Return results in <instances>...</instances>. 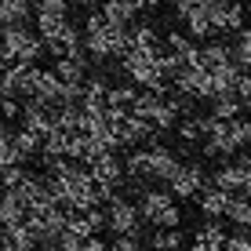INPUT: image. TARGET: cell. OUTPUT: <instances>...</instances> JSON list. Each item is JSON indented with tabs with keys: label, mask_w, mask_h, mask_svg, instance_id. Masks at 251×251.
<instances>
[{
	"label": "cell",
	"mask_w": 251,
	"mask_h": 251,
	"mask_svg": "<svg viewBox=\"0 0 251 251\" xmlns=\"http://www.w3.org/2000/svg\"><path fill=\"white\" fill-rule=\"evenodd\" d=\"M178 153L168 150V146H146V150H135L131 157L124 160V171L135 186H146V182H164L178 171Z\"/></svg>",
	"instance_id": "6da1fadb"
},
{
	"label": "cell",
	"mask_w": 251,
	"mask_h": 251,
	"mask_svg": "<svg viewBox=\"0 0 251 251\" xmlns=\"http://www.w3.org/2000/svg\"><path fill=\"white\" fill-rule=\"evenodd\" d=\"M84 51H88L91 58H99V62H106V58H124L127 55V29L106 22L102 11L91 15V19L84 22Z\"/></svg>",
	"instance_id": "7a4b0ae2"
},
{
	"label": "cell",
	"mask_w": 251,
	"mask_h": 251,
	"mask_svg": "<svg viewBox=\"0 0 251 251\" xmlns=\"http://www.w3.org/2000/svg\"><path fill=\"white\" fill-rule=\"evenodd\" d=\"M124 73H127V80L131 84H138L142 91H157V95H164L168 91V80L171 76L164 73V66H160V48L157 51H142V48H131L124 58Z\"/></svg>",
	"instance_id": "3957f363"
},
{
	"label": "cell",
	"mask_w": 251,
	"mask_h": 251,
	"mask_svg": "<svg viewBox=\"0 0 251 251\" xmlns=\"http://www.w3.org/2000/svg\"><path fill=\"white\" fill-rule=\"evenodd\" d=\"M0 55H4V62L33 66L44 55V40H40V33L25 29V25H4L0 29Z\"/></svg>",
	"instance_id": "277c9868"
},
{
	"label": "cell",
	"mask_w": 251,
	"mask_h": 251,
	"mask_svg": "<svg viewBox=\"0 0 251 251\" xmlns=\"http://www.w3.org/2000/svg\"><path fill=\"white\" fill-rule=\"evenodd\" d=\"M138 211H142V222H150L153 229H178V226H182L178 201L168 193V189H142V197H138Z\"/></svg>",
	"instance_id": "5b68a950"
},
{
	"label": "cell",
	"mask_w": 251,
	"mask_h": 251,
	"mask_svg": "<svg viewBox=\"0 0 251 251\" xmlns=\"http://www.w3.org/2000/svg\"><path fill=\"white\" fill-rule=\"evenodd\" d=\"M106 229L113 237H138L142 233V211H138L135 201L127 197H109L106 201Z\"/></svg>",
	"instance_id": "8992f818"
},
{
	"label": "cell",
	"mask_w": 251,
	"mask_h": 251,
	"mask_svg": "<svg viewBox=\"0 0 251 251\" xmlns=\"http://www.w3.org/2000/svg\"><path fill=\"white\" fill-rule=\"evenodd\" d=\"M171 80H175V91L182 95V99H201V102H211L215 95H219V88H215V76L207 73L204 66H182L178 69L175 76H171Z\"/></svg>",
	"instance_id": "52a82bcc"
},
{
	"label": "cell",
	"mask_w": 251,
	"mask_h": 251,
	"mask_svg": "<svg viewBox=\"0 0 251 251\" xmlns=\"http://www.w3.org/2000/svg\"><path fill=\"white\" fill-rule=\"evenodd\" d=\"M33 84H37V69L22 62H7L0 73V95L4 99H33Z\"/></svg>",
	"instance_id": "ba28073f"
},
{
	"label": "cell",
	"mask_w": 251,
	"mask_h": 251,
	"mask_svg": "<svg viewBox=\"0 0 251 251\" xmlns=\"http://www.w3.org/2000/svg\"><path fill=\"white\" fill-rule=\"evenodd\" d=\"M88 171H91V178H95V182H99V189L106 193V201H109V197H117L120 182L127 178L124 160H120L117 153H102L99 160H91V164H88Z\"/></svg>",
	"instance_id": "9c48e42d"
},
{
	"label": "cell",
	"mask_w": 251,
	"mask_h": 251,
	"mask_svg": "<svg viewBox=\"0 0 251 251\" xmlns=\"http://www.w3.org/2000/svg\"><path fill=\"white\" fill-rule=\"evenodd\" d=\"M204 186H207V175L201 164H178V171L168 178V193L175 201H193V197H201Z\"/></svg>",
	"instance_id": "30bf717a"
},
{
	"label": "cell",
	"mask_w": 251,
	"mask_h": 251,
	"mask_svg": "<svg viewBox=\"0 0 251 251\" xmlns=\"http://www.w3.org/2000/svg\"><path fill=\"white\" fill-rule=\"evenodd\" d=\"M22 127L37 131L40 138L51 135V131L58 127V106L40 102V99H25V106H22Z\"/></svg>",
	"instance_id": "8fae6325"
},
{
	"label": "cell",
	"mask_w": 251,
	"mask_h": 251,
	"mask_svg": "<svg viewBox=\"0 0 251 251\" xmlns=\"http://www.w3.org/2000/svg\"><path fill=\"white\" fill-rule=\"evenodd\" d=\"M66 11H69V0H37V33H40V40H51L69 22Z\"/></svg>",
	"instance_id": "7c38bea8"
},
{
	"label": "cell",
	"mask_w": 251,
	"mask_h": 251,
	"mask_svg": "<svg viewBox=\"0 0 251 251\" xmlns=\"http://www.w3.org/2000/svg\"><path fill=\"white\" fill-rule=\"evenodd\" d=\"M215 33H240L244 29V4L240 0H207Z\"/></svg>",
	"instance_id": "4fadbf2b"
},
{
	"label": "cell",
	"mask_w": 251,
	"mask_h": 251,
	"mask_svg": "<svg viewBox=\"0 0 251 251\" xmlns=\"http://www.w3.org/2000/svg\"><path fill=\"white\" fill-rule=\"evenodd\" d=\"M113 131H117V146H138V142H146V138L157 135L142 117H135V113H124L120 120H113Z\"/></svg>",
	"instance_id": "5bb4252c"
},
{
	"label": "cell",
	"mask_w": 251,
	"mask_h": 251,
	"mask_svg": "<svg viewBox=\"0 0 251 251\" xmlns=\"http://www.w3.org/2000/svg\"><path fill=\"white\" fill-rule=\"evenodd\" d=\"M22 222H29V204H25L15 189L0 186V229L22 226Z\"/></svg>",
	"instance_id": "9a60e30c"
},
{
	"label": "cell",
	"mask_w": 251,
	"mask_h": 251,
	"mask_svg": "<svg viewBox=\"0 0 251 251\" xmlns=\"http://www.w3.org/2000/svg\"><path fill=\"white\" fill-rule=\"evenodd\" d=\"M138 11H142V4L138 0H102V19L120 25V29H131Z\"/></svg>",
	"instance_id": "2e32d148"
},
{
	"label": "cell",
	"mask_w": 251,
	"mask_h": 251,
	"mask_svg": "<svg viewBox=\"0 0 251 251\" xmlns=\"http://www.w3.org/2000/svg\"><path fill=\"white\" fill-rule=\"evenodd\" d=\"M229 197H233V193H226V189H219V186L207 182V186L201 189V197H197V204H201V215H204V219H226Z\"/></svg>",
	"instance_id": "e0dca14e"
},
{
	"label": "cell",
	"mask_w": 251,
	"mask_h": 251,
	"mask_svg": "<svg viewBox=\"0 0 251 251\" xmlns=\"http://www.w3.org/2000/svg\"><path fill=\"white\" fill-rule=\"evenodd\" d=\"M33 99L62 106V80L55 76V69H37V84H33Z\"/></svg>",
	"instance_id": "ac0fdd59"
},
{
	"label": "cell",
	"mask_w": 251,
	"mask_h": 251,
	"mask_svg": "<svg viewBox=\"0 0 251 251\" xmlns=\"http://www.w3.org/2000/svg\"><path fill=\"white\" fill-rule=\"evenodd\" d=\"M226 240H229V233L222 229V222H219V219H207L204 226L193 233V244H197V248H204V251H222V248H226Z\"/></svg>",
	"instance_id": "d6986e66"
},
{
	"label": "cell",
	"mask_w": 251,
	"mask_h": 251,
	"mask_svg": "<svg viewBox=\"0 0 251 251\" xmlns=\"http://www.w3.org/2000/svg\"><path fill=\"white\" fill-rule=\"evenodd\" d=\"M55 76L62 84H84V80H88V62H84V55L55 58Z\"/></svg>",
	"instance_id": "ffe728a7"
},
{
	"label": "cell",
	"mask_w": 251,
	"mask_h": 251,
	"mask_svg": "<svg viewBox=\"0 0 251 251\" xmlns=\"http://www.w3.org/2000/svg\"><path fill=\"white\" fill-rule=\"evenodd\" d=\"M197 66H204L207 73L226 69V66H233V48H226V44H204L201 55H197Z\"/></svg>",
	"instance_id": "44dd1931"
},
{
	"label": "cell",
	"mask_w": 251,
	"mask_h": 251,
	"mask_svg": "<svg viewBox=\"0 0 251 251\" xmlns=\"http://www.w3.org/2000/svg\"><path fill=\"white\" fill-rule=\"evenodd\" d=\"M211 186L226 189V193H244V175H240V164H237V160H226V164L211 175Z\"/></svg>",
	"instance_id": "7402d4cb"
},
{
	"label": "cell",
	"mask_w": 251,
	"mask_h": 251,
	"mask_svg": "<svg viewBox=\"0 0 251 251\" xmlns=\"http://www.w3.org/2000/svg\"><path fill=\"white\" fill-rule=\"evenodd\" d=\"M11 142H15V153H19V160H33L40 153V146H44V138L37 131H29V127H19V131H11Z\"/></svg>",
	"instance_id": "603a6c76"
},
{
	"label": "cell",
	"mask_w": 251,
	"mask_h": 251,
	"mask_svg": "<svg viewBox=\"0 0 251 251\" xmlns=\"http://www.w3.org/2000/svg\"><path fill=\"white\" fill-rule=\"evenodd\" d=\"M226 219H229L237 229H251V197H248V193H233V197H229Z\"/></svg>",
	"instance_id": "cb8c5ba5"
},
{
	"label": "cell",
	"mask_w": 251,
	"mask_h": 251,
	"mask_svg": "<svg viewBox=\"0 0 251 251\" xmlns=\"http://www.w3.org/2000/svg\"><path fill=\"white\" fill-rule=\"evenodd\" d=\"M131 48H142V51H157L160 48V37H157V29H153V25H131V29H127V51Z\"/></svg>",
	"instance_id": "d4e9b609"
},
{
	"label": "cell",
	"mask_w": 251,
	"mask_h": 251,
	"mask_svg": "<svg viewBox=\"0 0 251 251\" xmlns=\"http://www.w3.org/2000/svg\"><path fill=\"white\" fill-rule=\"evenodd\" d=\"M244 113V102L237 99V95H219V99H211V117L215 120H237Z\"/></svg>",
	"instance_id": "484cf974"
},
{
	"label": "cell",
	"mask_w": 251,
	"mask_h": 251,
	"mask_svg": "<svg viewBox=\"0 0 251 251\" xmlns=\"http://www.w3.org/2000/svg\"><path fill=\"white\" fill-rule=\"evenodd\" d=\"M29 19V0H0V25H22Z\"/></svg>",
	"instance_id": "4316f807"
},
{
	"label": "cell",
	"mask_w": 251,
	"mask_h": 251,
	"mask_svg": "<svg viewBox=\"0 0 251 251\" xmlns=\"http://www.w3.org/2000/svg\"><path fill=\"white\" fill-rule=\"evenodd\" d=\"M150 248L153 251H186V237H182V229H157Z\"/></svg>",
	"instance_id": "83f0119b"
},
{
	"label": "cell",
	"mask_w": 251,
	"mask_h": 251,
	"mask_svg": "<svg viewBox=\"0 0 251 251\" xmlns=\"http://www.w3.org/2000/svg\"><path fill=\"white\" fill-rule=\"evenodd\" d=\"M233 62H237L244 73H251V25L237 33V40H233Z\"/></svg>",
	"instance_id": "f1b7e54d"
},
{
	"label": "cell",
	"mask_w": 251,
	"mask_h": 251,
	"mask_svg": "<svg viewBox=\"0 0 251 251\" xmlns=\"http://www.w3.org/2000/svg\"><path fill=\"white\" fill-rule=\"evenodd\" d=\"M109 251H153V248L142 244L138 237H117L113 244H109Z\"/></svg>",
	"instance_id": "f546056e"
},
{
	"label": "cell",
	"mask_w": 251,
	"mask_h": 251,
	"mask_svg": "<svg viewBox=\"0 0 251 251\" xmlns=\"http://www.w3.org/2000/svg\"><path fill=\"white\" fill-rule=\"evenodd\" d=\"M233 95L244 102V109H251V73H240V80H237V88H233Z\"/></svg>",
	"instance_id": "4dcf8cb0"
},
{
	"label": "cell",
	"mask_w": 251,
	"mask_h": 251,
	"mask_svg": "<svg viewBox=\"0 0 251 251\" xmlns=\"http://www.w3.org/2000/svg\"><path fill=\"white\" fill-rule=\"evenodd\" d=\"M222 251H251V240L237 229V233H229V240H226V248H222Z\"/></svg>",
	"instance_id": "1f68e13d"
},
{
	"label": "cell",
	"mask_w": 251,
	"mask_h": 251,
	"mask_svg": "<svg viewBox=\"0 0 251 251\" xmlns=\"http://www.w3.org/2000/svg\"><path fill=\"white\" fill-rule=\"evenodd\" d=\"M84 251H109V244L99 240V237H91V240H84Z\"/></svg>",
	"instance_id": "d6a6232c"
},
{
	"label": "cell",
	"mask_w": 251,
	"mask_h": 251,
	"mask_svg": "<svg viewBox=\"0 0 251 251\" xmlns=\"http://www.w3.org/2000/svg\"><path fill=\"white\" fill-rule=\"evenodd\" d=\"M7 138H11V127H7V120L0 117V142H7Z\"/></svg>",
	"instance_id": "836d02e7"
},
{
	"label": "cell",
	"mask_w": 251,
	"mask_h": 251,
	"mask_svg": "<svg viewBox=\"0 0 251 251\" xmlns=\"http://www.w3.org/2000/svg\"><path fill=\"white\" fill-rule=\"evenodd\" d=\"M138 4H142V7H160L164 0H138Z\"/></svg>",
	"instance_id": "e575fe53"
},
{
	"label": "cell",
	"mask_w": 251,
	"mask_h": 251,
	"mask_svg": "<svg viewBox=\"0 0 251 251\" xmlns=\"http://www.w3.org/2000/svg\"><path fill=\"white\" fill-rule=\"evenodd\" d=\"M69 4H84V7H88V4H99V0H69Z\"/></svg>",
	"instance_id": "d590c367"
},
{
	"label": "cell",
	"mask_w": 251,
	"mask_h": 251,
	"mask_svg": "<svg viewBox=\"0 0 251 251\" xmlns=\"http://www.w3.org/2000/svg\"><path fill=\"white\" fill-rule=\"evenodd\" d=\"M0 251H19V248H11V244H4V240H0Z\"/></svg>",
	"instance_id": "8d00e7d4"
},
{
	"label": "cell",
	"mask_w": 251,
	"mask_h": 251,
	"mask_svg": "<svg viewBox=\"0 0 251 251\" xmlns=\"http://www.w3.org/2000/svg\"><path fill=\"white\" fill-rule=\"evenodd\" d=\"M4 66H7V62H4V55H0V73H4Z\"/></svg>",
	"instance_id": "74e56055"
},
{
	"label": "cell",
	"mask_w": 251,
	"mask_h": 251,
	"mask_svg": "<svg viewBox=\"0 0 251 251\" xmlns=\"http://www.w3.org/2000/svg\"><path fill=\"white\" fill-rule=\"evenodd\" d=\"M244 153H248V157H251V142H248V150H244Z\"/></svg>",
	"instance_id": "f35d334b"
},
{
	"label": "cell",
	"mask_w": 251,
	"mask_h": 251,
	"mask_svg": "<svg viewBox=\"0 0 251 251\" xmlns=\"http://www.w3.org/2000/svg\"><path fill=\"white\" fill-rule=\"evenodd\" d=\"M0 102H4V95H0Z\"/></svg>",
	"instance_id": "ab89813d"
}]
</instances>
